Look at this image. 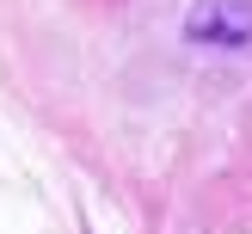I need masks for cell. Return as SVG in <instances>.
I'll return each instance as SVG.
<instances>
[{
    "mask_svg": "<svg viewBox=\"0 0 252 234\" xmlns=\"http://www.w3.org/2000/svg\"><path fill=\"white\" fill-rule=\"evenodd\" d=\"M185 37L203 49H246L252 43V0H191Z\"/></svg>",
    "mask_w": 252,
    "mask_h": 234,
    "instance_id": "6da1fadb",
    "label": "cell"
}]
</instances>
